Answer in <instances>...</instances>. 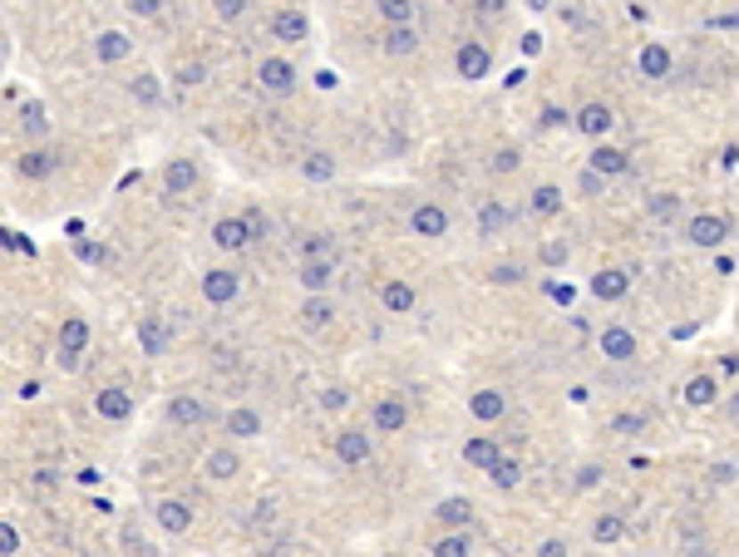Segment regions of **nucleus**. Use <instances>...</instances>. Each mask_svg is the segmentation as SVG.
<instances>
[{"label":"nucleus","instance_id":"ea45409f","mask_svg":"<svg viewBox=\"0 0 739 557\" xmlns=\"http://www.w3.org/2000/svg\"><path fill=\"white\" fill-rule=\"evenodd\" d=\"M646 207H651V217H661V222H665V217H676V213H680L676 193H655V198H651V203H646Z\"/></svg>","mask_w":739,"mask_h":557},{"label":"nucleus","instance_id":"a18cd8bd","mask_svg":"<svg viewBox=\"0 0 739 557\" xmlns=\"http://www.w3.org/2000/svg\"><path fill=\"white\" fill-rule=\"evenodd\" d=\"M488 168H493V173H513L517 168V149H498L493 158H488Z\"/></svg>","mask_w":739,"mask_h":557},{"label":"nucleus","instance_id":"603ef678","mask_svg":"<svg viewBox=\"0 0 739 557\" xmlns=\"http://www.w3.org/2000/svg\"><path fill=\"white\" fill-rule=\"evenodd\" d=\"M493 281L498 287H513V281H523V271L517 267H493Z\"/></svg>","mask_w":739,"mask_h":557},{"label":"nucleus","instance_id":"c9c22d12","mask_svg":"<svg viewBox=\"0 0 739 557\" xmlns=\"http://www.w3.org/2000/svg\"><path fill=\"white\" fill-rule=\"evenodd\" d=\"M532 213H542V217H552V213H562V188H538V193H532Z\"/></svg>","mask_w":739,"mask_h":557},{"label":"nucleus","instance_id":"4be33fe9","mask_svg":"<svg viewBox=\"0 0 739 557\" xmlns=\"http://www.w3.org/2000/svg\"><path fill=\"white\" fill-rule=\"evenodd\" d=\"M227 434H232V440H256V434H262V415L237 405L232 415H227Z\"/></svg>","mask_w":739,"mask_h":557},{"label":"nucleus","instance_id":"3c124183","mask_svg":"<svg viewBox=\"0 0 739 557\" xmlns=\"http://www.w3.org/2000/svg\"><path fill=\"white\" fill-rule=\"evenodd\" d=\"M128 11H134V15H158L163 0H128Z\"/></svg>","mask_w":739,"mask_h":557},{"label":"nucleus","instance_id":"de8ad7c7","mask_svg":"<svg viewBox=\"0 0 739 557\" xmlns=\"http://www.w3.org/2000/svg\"><path fill=\"white\" fill-rule=\"evenodd\" d=\"M345 390H321V409H345Z\"/></svg>","mask_w":739,"mask_h":557},{"label":"nucleus","instance_id":"4468645a","mask_svg":"<svg viewBox=\"0 0 739 557\" xmlns=\"http://www.w3.org/2000/svg\"><path fill=\"white\" fill-rule=\"evenodd\" d=\"M163 182H168V193H192V188H198V163L173 158L168 168H163Z\"/></svg>","mask_w":739,"mask_h":557},{"label":"nucleus","instance_id":"5fc2aeb1","mask_svg":"<svg viewBox=\"0 0 739 557\" xmlns=\"http://www.w3.org/2000/svg\"><path fill=\"white\" fill-rule=\"evenodd\" d=\"M612 429H621V434H631V429H641V415H621V419H612Z\"/></svg>","mask_w":739,"mask_h":557},{"label":"nucleus","instance_id":"680f3d73","mask_svg":"<svg viewBox=\"0 0 739 557\" xmlns=\"http://www.w3.org/2000/svg\"><path fill=\"white\" fill-rule=\"evenodd\" d=\"M528 5H532V11H542V5H552V0H528Z\"/></svg>","mask_w":739,"mask_h":557},{"label":"nucleus","instance_id":"1a4fd4ad","mask_svg":"<svg viewBox=\"0 0 739 557\" xmlns=\"http://www.w3.org/2000/svg\"><path fill=\"white\" fill-rule=\"evenodd\" d=\"M370 434H360V429H345V434H336V459L340 464H365L370 459Z\"/></svg>","mask_w":739,"mask_h":557},{"label":"nucleus","instance_id":"864d4df0","mask_svg":"<svg viewBox=\"0 0 739 557\" xmlns=\"http://www.w3.org/2000/svg\"><path fill=\"white\" fill-rule=\"evenodd\" d=\"M124 547H134V553H148V537L138 533V528H124Z\"/></svg>","mask_w":739,"mask_h":557},{"label":"nucleus","instance_id":"79ce46f5","mask_svg":"<svg viewBox=\"0 0 739 557\" xmlns=\"http://www.w3.org/2000/svg\"><path fill=\"white\" fill-rule=\"evenodd\" d=\"M128 89H134V99H143V104H153V99H158V79H153V75H138Z\"/></svg>","mask_w":739,"mask_h":557},{"label":"nucleus","instance_id":"f8f14e48","mask_svg":"<svg viewBox=\"0 0 739 557\" xmlns=\"http://www.w3.org/2000/svg\"><path fill=\"white\" fill-rule=\"evenodd\" d=\"M202 296H207L212 306H227V301L237 296V271H207V277H202Z\"/></svg>","mask_w":739,"mask_h":557},{"label":"nucleus","instance_id":"f3484780","mask_svg":"<svg viewBox=\"0 0 739 557\" xmlns=\"http://www.w3.org/2000/svg\"><path fill=\"white\" fill-rule=\"evenodd\" d=\"M188 523H192V508L183 504V498H163L158 504V528L163 533H188Z\"/></svg>","mask_w":739,"mask_h":557},{"label":"nucleus","instance_id":"052dcab7","mask_svg":"<svg viewBox=\"0 0 739 557\" xmlns=\"http://www.w3.org/2000/svg\"><path fill=\"white\" fill-rule=\"evenodd\" d=\"M503 11V0H483V15H498Z\"/></svg>","mask_w":739,"mask_h":557},{"label":"nucleus","instance_id":"a878e982","mask_svg":"<svg viewBox=\"0 0 739 557\" xmlns=\"http://www.w3.org/2000/svg\"><path fill=\"white\" fill-rule=\"evenodd\" d=\"M380 301H385V311H414V287L410 281H385Z\"/></svg>","mask_w":739,"mask_h":557},{"label":"nucleus","instance_id":"9d476101","mask_svg":"<svg viewBox=\"0 0 739 557\" xmlns=\"http://www.w3.org/2000/svg\"><path fill=\"white\" fill-rule=\"evenodd\" d=\"M410 227H414V237H443V232H449V213H443V207H434V203H424V207H414Z\"/></svg>","mask_w":739,"mask_h":557},{"label":"nucleus","instance_id":"ddd939ff","mask_svg":"<svg viewBox=\"0 0 739 557\" xmlns=\"http://www.w3.org/2000/svg\"><path fill=\"white\" fill-rule=\"evenodd\" d=\"M168 419L173 424H202V419H212V415H207V405H202L198 395H173L168 400Z\"/></svg>","mask_w":739,"mask_h":557},{"label":"nucleus","instance_id":"c756f323","mask_svg":"<svg viewBox=\"0 0 739 557\" xmlns=\"http://www.w3.org/2000/svg\"><path fill=\"white\" fill-rule=\"evenodd\" d=\"M60 345H64V351H85V345H89V321H85V316H69V321L60 326Z\"/></svg>","mask_w":739,"mask_h":557},{"label":"nucleus","instance_id":"dca6fc26","mask_svg":"<svg viewBox=\"0 0 739 557\" xmlns=\"http://www.w3.org/2000/svg\"><path fill=\"white\" fill-rule=\"evenodd\" d=\"M385 54H394V60H404V54L419 50V35H414V25H390V30L380 35Z\"/></svg>","mask_w":739,"mask_h":557},{"label":"nucleus","instance_id":"f03ea898","mask_svg":"<svg viewBox=\"0 0 739 557\" xmlns=\"http://www.w3.org/2000/svg\"><path fill=\"white\" fill-rule=\"evenodd\" d=\"M252 237H256V227L247 222V217H217V222H212V242H217L222 252H242Z\"/></svg>","mask_w":739,"mask_h":557},{"label":"nucleus","instance_id":"0eeeda50","mask_svg":"<svg viewBox=\"0 0 739 557\" xmlns=\"http://www.w3.org/2000/svg\"><path fill=\"white\" fill-rule=\"evenodd\" d=\"M330 277H336V262H326V257H306L301 267H296V281H301L306 291H326Z\"/></svg>","mask_w":739,"mask_h":557},{"label":"nucleus","instance_id":"5701e85b","mask_svg":"<svg viewBox=\"0 0 739 557\" xmlns=\"http://www.w3.org/2000/svg\"><path fill=\"white\" fill-rule=\"evenodd\" d=\"M626 287H631V277H626V271H616V267L597 271V281H591V291H597L602 301H621Z\"/></svg>","mask_w":739,"mask_h":557},{"label":"nucleus","instance_id":"49530a36","mask_svg":"<svg viewBox=\"0 0 739 557\" xmlns=\"http://www.w3.org/2000/svg\"><path fill=\"white\" fill-rule=\"evenodd\" d=\"M542 262H548V267H562V262H567V242H548L542 246Z\"/></svg>","mask_w":739,"mask_h":557},{"label":"nucleus","instance_id":"423d86ee","mask_svg":"<svg viewBox=\"0 0 739 557\" xmlns=\"http://www.w3.org/2000/svg\"><path fill=\"white\" fill-rule=\"evenodd\" d=\"M612 124H616V114L606 104H581L577 109V129L587 133V139H606V133H612Z\"/></svg>","mask_w":739,"mask_h":557},{"label":"nucleus","instance_id":"13d9d810","mask_svg":"<svg viewBox=\"0 0 739 557\" xmlns=\"http://www.w3.org/2000/svg\"><path fill=\"white\" fill-rule=\"evenodd\" d=\"M523 54H542V35H523Z\"/></svg>","mask_w":739,"mask_h":557},{"label":"nucleus","instance_id":"8fccbe9b","mask_svg":"<svg viewBox=\"0 0 739 557\" xmlns=\"http://www.w3.org/2000/svg\"><path fill=\"white\" fill-rule=\"evenodd\" d=\"M178 79H183V85H202V79H207V65H183Z\"/></svg>","mask_w":739,"mask_h":557},{"label":"nucleus","instance_id":"20e7f679","mask_svg":"<svg viewBox=\"0 0 739 557\" xmlns=\"http://www.w3.org/2000/svg\"><path fill=\"white\" fill-rule=\"evenodd\" d=\"M690 242H695V246H719V242H729V222H725V217H715V213L690 217Z\"/></svg>","mask_w":739,"mask_h":557},{"label":"nucleus","instance_id":"6ab92c4d","mask_svg":"<svg viewBox=\"0 0 739 557\" xmlns=\"http://www.w3.org/2000/svg\"><path fill=\"white\" fill-rule=\"evenodd\" d=\"M15 168H20V178H50V173L60 168V158H54V153H45V149H30V153H20V158H15Z\"/></svg>","mask_w":739,"mask_h":557},{"label":"nucleus","instance_id":"58836bf2","mask_svg":"<svg viewBox=\"0 0 739 557\" xmlns=\"http://www.w3.org/2000/svg\"><path fill=\"white\" fill-rule=\"evenodd\" d=\"M20 124H25L30 133H45V109L35 104V99H25V104H20Z\"/></svg>","mask_w":739,"mask_h":557},{"label":"nucleus","instance_id":"aec40b11","mask_svg":"<svg viewBox=\"0 0 739 557\" xmlns=\"http://www.w3.org/2000/svg\"><path fill=\"white\" fill-rule=\"evenodd\" d=\"M464 459L478 464V469H493V464L503 459V449H498V440H488V434H474V440L464 444Z\"/></svg>","mask_w":739,"mask_h":557},{"label":"nucleus","instance_id":"9b49d317","mask_svg":"<svg viewBox=\"0 0 739 557\" xmlns=\"http://www.w3.org/2000/svg\"><path fill=\"white\" fill-rule=\"evenodd\" d=\"M94 409H99V415H104V419H114V424H118V419H128V415H134V395H128V390H99V395H94Z\"/></svg>","mask_w":739,"mask_h":557},{"label":"nucleus","instance_id":"4d7b16f0","mask_svg":"<svg viewBox=\"0 0 739 557\" xmlns=\"http://www.w3.org/2000/svg\"><path fill=\"white\" fill-rule=\"evenodd\" d=\"M719 370H725V375H739V355H735V351L719 355Z\"/></svg>","mask_w":739,"mask_h":557},{"label":"nucleus","instance_id":"a19ab883","mask_svg":"<svg viewBox=\"0 0 739 557\" xmlns=\"http://www.w3.org/2000/svg\"><path fill=\"white\" fill-rule=\"evenodd\" d=\"M503 222H508V213H503V207H498V203H488L483 213H478V227H483L488 237H493V232H498V227H503Z\"/></svg>","mask_w":739,"mask_h":557},{"label":"nucleus","instance_id":"7ed1b4c3","mask_svg":"<svg viewBox=\"0 0 739 557\" xmlns=\"http://www.w3.org/2000/svg\"><path fill=\"white\" fill-rule=\"evenodd\" d=\"M454 65H459V79H468V85H474V79H488V69H493V60H488V50L483 44H459V54H454Z\"/></svg>","mask_w":739,"mask_h":557},{"label":"nucleus","instance_id":"72a5a7b5","mask_svg":"<svg viewBox=\"0 0 739 557\" xmlns=\"http://www.w3.org/2000/svg\"><path fill=\"white\" fill-rule=\"evenodd\" d=\"M390 25H414V0H375Z\"/></svg>","mask_w":739,"mask_h":557},{"label":"nucleus","instance_id":"b1692460","mask_svg":"<svg viewBox=\"0 0 739 557\" xmlns=\"http://www.w3.org/2000/svg\"><path fill=\"white\" fill-rule=\"evenodd\" d=\"M468 409H474V419H483V424H493V419H503L508 400L498 395V390H478V395L468 400Z\"/></svg>","mask_w":739,"mask_h":557},{"label":"nucleus","instance_id":"e433bc0d","mask_svg":"<svg viewBox=\"0 0 739 557\" xmlns=\"http://www.w3.org/2000/svg\"><path fill=\"white\" fill-rule=\"evenodd\" d=\"M488 473H493L498 488H517V479H523V464H517V459H498Z\"/></svg>","mask_w":739,"mask_h":557},{"label":"nucleus","instance_id":"37998d69","mask_svg":"<svg viewBox=\"0 0 739 557\" xmlns=\"http://www.w3.org/2000/svg\"><path fill=\"white\" fill-rule=\"evenodd\" d=\"M434 553H439V557H464L468 553V543H464V537H439V543H434Z\"/></svg>","mask_w":739,"mask_h":557},{"label":"nucleus","instance_id":"7c9ffc66","mask_svg":"<svg viewBox=\"0 0 739 557\" xmlns=\"http://www.w3.org/2000/svg\"><path fill=\"white\" fill-rule=\"evenodd\" d=\"M237 469H242V459H237L232 449H212L207 454V479H237Z\"/></svg>","mask_w":739,"mask_h":557},{"label":"nucleus","instance_id":"a211bd4d","mask_svg":"<svg viewBox=\"0 0 739 557\" xmlns=\"http://www.w3.org/2000/svg\"><path fill=\"white\" fill-rule=\"evenodd\" d=\"M602 355H612V360H631L636 355V335L626 331V326H606L602 331Z\"/></svg>","mask_w":739,"mask_h":557},{"label":"nucleus","instance_id":"39448f33","mask_svg":"<svg viewBox=\"0 0 739 557\" xmlns=\"http://www.w3.org/2000/svg\"><path fill=\"white\" fill-rule=\"evenodd\" d=\"M404 424H410V409H404V400H400V395L375 400V429H380V434H400Z\"/></svg>","mask_w":739,"mask_h":557},{"label":"nucleus","instance_id":"4c0bfd02","mask_svg":"<svg viewBox=\"0 0 739 557\" xmlns=\"http://www.w3.org/2000/svg\"><path fill=\"white\" fill-rule=\"evenodd\" d=\"M306 257H326V262H336V242H330L326 232H311V237H306Z\"/></svg>","mask_w":739,"mask_h":557},{"label":"nucleus","instance_id":"f704fd0d","mask_svg":"<svg viewBox=\"0 0 739 557\" xmlns=\"http://www.w3.org/2000/svg\"><path fill=\"white\" fill-rule=\"evenodd\" d=\"M621 533H626V523L616 513H606V518L591 523V537H597V543H621Z\"/></svg>","mask_w":739,"mask_h":557},{"label":"nucleus","instance_id":"6e6552de","mask_svg":"<svg viewBox=\"0 0 739 557\" xmlns=\"http://www.w3.org/2000/svg\"><path fill=\"white\" fill-rule=\"evenodd\" d=\"M272 35L276 40H286V44H296V40H306L311 35V20L301 11H276L272 15Z\"/></svg>","mask_w":739,"mask_h":557},{"label":"nucleus","instance_id":"2eb2a0df","mask_svg":"<svg viewBox=\"0 0 739 557\" xmlns=\"http://www.w3.org/2000/svg\"><path fill=\"white\" fill-rule=\"evenodd\" d=\"M128 50H134V44H128V35H124V30H104V35L94 40L99 65H118V60H128Z\"/></svg>","mask_w":739,"mask_h":557},{"label":"nucleus","instance_id":"bb28decb","mask_svg":"<svg viewBox=\"0 0 739 557\" xmlns=\"http://www.w3.org/2000/svg\"><path fill=\"white\" fill-rule=\"evenodd\" d=\"M641 75L646 79H665L670 75V50H665V44H646L641 50Z\"/></svg>","mask_w":739,"mask_h":557},{"label":"nucleus","instance_id":"09e8293b","mask_svg":"<svg viewBox=\"0 0 739 557\" xmlns=\"http://www.w3.org/2000/svg\"><path fill=\"white\" fill-rule=\"evenodd\" d=\"M242 11H247V0H217V15H222V20H237Z\"/></svg>","mask_w":739,"mask_h":557},{"label":"nucleus","instance_id":"c03bdc74","mask_svg":"<svg viewBox=\"0 0 739 557\" xmlns=\"http://www.w3.org/2000/svg\"><path fill=\"white\" fill-rule=\"evenodd\" d=\"M0 553L5 557L20 553V533H15V523H0Z\"/></svg>","mask_w":739,"mask_h":557},{"label":"nucleus","instance_id":"cd10ccee","mask_svg":"<svg viewBox=\"0 0 739 557\" xmlns=\"http://www.w3.org/2000/svg\"><path fill=\"white\" fill-rule=\"evenodd\" d=\"M138 345H143V355H163L168 351V331L148 316V321H138Z\"/></svg>","mask_w":739,"mask_h":557},{"label":"nucleus","instance_id":"2f4dec72","mask_svg":"<svg viewBox=\"0 0 739 557\" xmlns=\"http://www.w3.org/2000/svg\"><path fill=\"white\" fill-rule=\"evenodd\" d=\"M301 173H306L311 182H330V178H336V158H330V153H306Z\"/></svg>","mask_w":739,"mask_h":557},{"label":"nucleus","instance_id":"393cba45","mask_svg":"<svg viewBox=\"0 0 739 557\" xmlns=\"http://www.w3.org/2000/svg\"><path fill=\"white\" fill-rule=\"evenodd\" d=\"M591 168L606 173V178H616V173H626L631 163H626L621 149H612V143H597V149H591Z\"/></svg>","mask_w":739,"mask_h":557},{"label":"nucleus","instance_id":"6e6d98bb","mask_svg":"<svg viewBox=\"0 0 739 557\" xmlns=\"http://www.w3.org/2000/svg\"><path fill=\"white\" fill-rule=\"evenodd\" d=\"M0 237H5V246H11V252H30V242H25L20 232H0Z\"/></svg>","mask_w":739,"mask_h":557},{"label":"nucleus","instance_id":"473e14b6","mask_svg":"<svg viewBox=\"0 0 739 557\" xmlns=\"http://www.w3.org/2000/svg\"><path fill=\"white\" fill-rule=\"evenodd\" d=\"M715 395H719V385H715V380H710V375H695V380H690V385H686V400H690V405H695V409L715 405Z\"/></svg>","mask_w":739,"mask_h":557},{"label":"nucleus","instance_id":"f257e3e1","mask_svg":"<svg viewBox=\"0 0 739 557\" xmlns=\"http://www.w3.org/2000/svg\"><path fill=\"white\" fill-rule=\"evenodd\" d=\"M256 85H262L266 94L286 99V94H296V69L286 65V60H262V65H256Z\"/></svg>","mask_w":739,"mask_h":557},{"label":"nucleus","instance_id":"c85d7f7f","mask_svg":"<svg viewBox=\"0 0 739 557\" xmlns=\"http://www.w3.org/2000/svg\"><path fill=\"white\" fill-rule=\"evenodd\" d=\"M434 518H439V523H449V528H464L468 518H474V508H468V498H443V504L434 508Z\"/></svg>","mask_w":739,"mask_h":557},{"label":"nucleus","instance_id":"412c9836","mask_svg":"<svg viewBox=\"0 0 739 557\" xmlns=\"http://www.w3.org/2000/svg\"><path fill=\"white\" fill-rule=\"evenodd\" d=\"M330 316H336V301H326L321 291H311V301L301 306V326H306V331H321V326H330Z\"/></svg>","mask_w":739,"mask_h":557},{"label":"nucleus","instance_id":"bf43d9fd","mask_svg":"<svg viewBox=\"0 0 739 557\" xmlns=\"http://www.w3.org/2000/svg\"><path fill=\"white\" fill-rule=\"evenodd\" d=\"M538 553H542V557H562V553H567V547H562V543H557V537H552V543H542V547H538Z\"/></svg>","mask_w":739,"mask_h":557}]
</instances>
